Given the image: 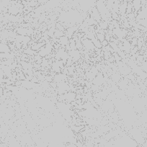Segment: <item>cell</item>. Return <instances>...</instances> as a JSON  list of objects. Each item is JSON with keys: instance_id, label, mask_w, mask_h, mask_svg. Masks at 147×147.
I'll list each match as a JSON object with an SVG mask.
<instances>
[{"instance_id": "6da1fadb", "label": "cell", "mask_w": 147, "mask_h": 147, "mask_svg": "<svg viewBox=\"0 0 147 147\" xmlns=\"http://www.w3.org/2000/svg\"><path fill=\"white\" fill-rule=\"evenodd\" d=\"M96 8L100 14L102 20L110 22L112 20V14L111 12L107 9L105 0H97L95 4Z\"/></svg>"}, {"instance_id": "7a4b0ae2", "label": "cell", "mask_w": 147, "mask_h": 147, "mask_svg": "<svg viewBox=\"0 0 147 147\" xmlns=\"http://www.w3.org/2000/svg\"><path fill=\"white\" fill-rule=\"evenodd\" d=\"M80 40H81L84 49L88 51L89 52L94 51H95L96 47L94 46V45L93 44V43L92 42V40H90V39L86 38L83 37L82 38L80 39Z\"/></svg>"}, {"instance_id": "3957f363", "label": "cell", "mask_w": 147, "mask_h": 147, "mask_svg": "<svg viewBox=\"0 0 147 147\" xmlns=\"http://www.w3.org/2000/svg\"><path fill=\"white\" fill-rule=\"evenodd\" d=\"M57 84V91L59 94H63L70 91V87L66 82L56 83Z\"/></svg>"}, {"instance_id": "277c9868", "label": "cell", "mask_w": 147, "mask_h": 147, "mask_svg": "<svg viewBox=\"0 0 147 147\" xmlns=\"http://www.w3.org/2000/svg\"><path fill=\"white\" fill-rule=\"evenodd\" d=\"M105 82V79L104 75L102 73H100V72L96 76L95 78L92 80V84L99 86V87L102 85Z\"/></svg>"}, {"instance_id": "5b68a950", "label": "cell", "mask_w": 147, "mask_h": 147, "mask_svg": "<svg viewBox=\"0 0 147 147\" xmlns=\"http://www.w3.org/2000/svg\"><path fill=\"white\" fill-rule=\"evenodd\" d=\"M90 15L91 17H92L93 19H94L97 23H99V22L102 21V18H101V16H100V14L99 13L98 10H97V9L96 8L95 6L93 7L91 9V12H90Z\"/></svg>"}, {"instance_id": "8992f818", "label": "cell", "mask_w": 147, "mask_h": 147, "mask_svg": "<svg viewBox=\"0 0 147 147\" xmlns=\"http://www.w3.org/2000/svg\"><path fill=\"white\" fill-rule=\"evenodd\" d=\"M68 53H69V56L72 58L73 59V62L77 61L80 60L81 59L82 54L80 53V51L77 49H75V50H71L69 51H68Z\"/></svg>"}, {"instance_id": "52a82bcc", "label": "cell", "mask_w": 147, "mask_h": 147, "mask_svg": "<svg viewBox=\"0 0 147 147\" xmlns=\"http://www.w3.org/2000/svg\"><path fill=\"white\" fill-rule=\"evenodd\" d=\"M66 80H67V76L66 74L62 72V73L56 74L53 77V81L56 83H59L61 82H66Z\"/></svg>"}, {"instance_id": "ba28073f", "label": "cell", "mask_w": 147, "mask_h": 147, "mask_svg": "<svg viewBox=\"0 0 147 147\" xmlns=\"http://www.w3.org/2000/svg\"><path fill=\"white\" fill-rule=\"evenodd\" d=\"M136 19L139 20V19H144L147 20V7L143 6L141 8V10L138 12L137 13Z\"/></svg>"}, {"instance_id": "9c48e42d", "label": "cell", "mask_w": 147, "mask_h": 147, "mask_svg": "<svg viewBox=\"0 0 147 147\" xmlns=\"http://www.w3.org/2000/svg\"><path fill=\"white\" fill-rule=\"evenodd\" d=\"M131 2H132L133 8H134V12L137 15L138 12L141 10L143 7L141 1V0H132Z\"/></svg>"}, {"instance_id": "30bf717a", "label": "cell", "mask_w": 147, "mask_h": 147, "mask_svg": "<svg viewBox=\"0 0 147 147\" xmlns=\"http://www.w3.org/2000/svg\"><path fill=\"white\" fill-rule=\"evenodd\" d=\"M64 94V98L65 101L67 102L68 103H71V102L75 101L76 97H77V94L75 93L72 92H68L65 93Z\"/></svg>"}, {"instance_id": "8fae6325", "label": "cell", "mask_w": 147, "mask_h": 147, "mask_svg": "<svg viewBox=\"0 0 147 147\" xmlns=\"http://www.w3.org/2000/svg\"><path fill=\"white\" fill-rule=\"evenodd\" d=\"M133 46L131 45V43L128 40H125V41L123 42V51L125 52V54H129L131 52V49H133Z\"/></svg>"}, {"instance_id": "7c38bea8", "label": "cell", "mask_w": 147, "mask_h": 147, "mask_svg": "<svg viewBox=\"0 0 147 147\" xmlns=\"http://www.w3.org/2000/svg\"><path fill=\"white\" fill-rule=\"evenodd\" d=\"M127 2H122L119 7V15L120 16H127L126 9H127Z\"/></svg>"}, {"instance_id": "4fadbf2b", "label": "cell", "mask_w": 147, "mask_h": 147, "mask_svg": "<svg viewBox=\"0 0 147 147\" xmlns=\"http://www.w3.org/2000/svg\"><path fill=\"white\" fill-rule=\"evenodd\" d=\"M59 43L60 44L61 47L65 49V47L69 44V38L66 35H63L60 38H59Z\"/></svg>"}, {"instance_id": "5bb4252c", "label": "cell", "mask_w": 147, "mask_h": 147, "mask_svg": "<svg viewBox=\"0 0 147 147\" xmlns=\"http://www.w3.org/2000/svg\"><path fill=\"white\" fill-rule=\"evenodd\" d=\"M22 66V69L24 70H32L34 69L33 64L29 61H21L20 63Z\"/></svg>"}, {"instance_id": "9a60e30c", "label": "cell", "mask_w": 147, "mask_h": 147, "mask_svg": "<svg viewBox=\"0 0 147 147\" xmlns=\"http://www.w3.org/2000/svg\"><path fill=\"white\" fill-rule=\"evenodd\" d=\"M51 69L54 73H60L61 69L59 66V60H55L51 64Z\"/></svg>"}, {"instance_id": "2e32d148", "label": "cell", "mask_w": 147, "mask_h": 147, "mask_svg": "<svg viewBox=\"0 0 147 147\" xmlns=\"http://www.w3.org/2000/svg\"><path fill=\"white\" fill-rule=\"evenodd\" d=\"M111 80L115 82L118 83L121 81V74L118 71H113L112 74V75L110 76Z\"/></svg>"}, {"instance_id": "e0dca14e", "label": "cell", "mask_w": 147, "mask_h": 147, "mask_svg": "<svg viewBox=\"0 0 147 147\" xmlns=\"http://www.w3.org/2000/svg\"><path fill=\"white\" fill-rule=\"evenodd\" d=\"M23 53H25V54H27L28 56H35V55L38 54V52L32 50V49H31V47H28L27 49H23Z\"/></svg>"}, {"instance_id": "ac0fdd59", "label": "cell", "mask_w": 147, "mask_h": 147, "mask_svg": "<svg viewBox=\"0 0 147 147\" xmlns=\"http://www.w3.org/2000/svg\"><path fill=\"white\" fill-rule=\"evenodd\" d=\"M110 22H107V21H103L102 20L98 23V25L100 27L102 30H107L108 29V25Z\"/></svg>"}, {"instance_id": "d6986e66", "label": "cell", "mask_w": 147, "mask_h": 147, "mask_svg": "<svg viewBox=\"0 0 147 147\" xmlns=\"http://www.w3.org/2000/svg\"><path fill=\"white\" fill-rule=\"evenodd\" d=\"M92 42L93 44L94 45V46H95L97 49H101L102 47V44H101V42H100V40L97 38H95L93 39V40H92Z\"/></svg>"}, {"instance_id": "ffe728a7", "label": "cell", "mask_w": 147, "mask_h": 147, "mask_svg": "<svg viewBox=\"0 0 147 147\" xmlns=\"http://www.w3.org/2000/svg\"><path fill=\"white\" fill-rule=\"evenodd\" d=\"M63 35H64V32H63V31L61 30H59L58 29H56L54 32V37L56 38H60L61 37H62Z\"/></svg>"}, {"instance_id": "44dd1931", "label": "cell", "mask_w": 147, "mask_h": 147, "mask_svg": "<svg viewBox=\"0 0 147 147\" xmlns=\"http://www.w3.org/2000/svg\"><path fill=\"white\" fill-rule=\"evenodd\" d=\"M136 21L138 22L139 25H141V26L144 27V28H147V20H144V19H139L137 20L136 19Z\"/></svg>"}, {"instance_id": "7402d4cb", "label": "cell", "mask_w": 147, "mask_h": 147, "mask_svg": "<svg viewBox=\"0 0 147 147\" xmlns=\"http://www.w3.org/2000/svg\"><path fill=\"white\" fill-rule=\"evenodd\" d=\"M75 41H76V48H77V50L79 51L82 50V49H84V47H83V45H82V43L81 40H80V39H77V40H76Z\"/></svg>"}, {"instance_id": "603a6c76", "label": "cell", "mask_w": 147, "mask_h": 147, "mask_svg": "<svg viewBox=\"0 0 147 147\" xmlns=\"http://www.w3.org/2000/svg\"><path fill=\"white\" fill-rule=\"evenodd\" d=\"M131 12H134V8H133L132 2H128V5H127V9H126V14L131 13Z\"/></svg>"}, {"instance_id": "cb8c5ba5", "label": "cell", "mask_w": 147, "mask_h": 147, "mask_svg": "<svg viewBox=\"0 0 147 147\" xmlns=\"http://www.w3.org/2000/svg\"><path fill=\"white\" fill-rule=\"evenodd\" d=\"M69 46H70L71 50H75V49H77V48H76V41L74 39H69Z\"/></svg>"}, {"instance_id": "d4e9b609", "label": "cell", "mask_w": 147, "mask_h": 147, "mask_svg": "<svg viewBox=\"0 0 147 147\" xmlns=\"http://www.w3.org/2000/svg\"><path fill=\"white\" fill-rule=\"evenodd\" d=\"M112 56V53L110 51H105L103 53V58L105 61H108V59Z\"/></svg>"}, {"instance_id": "484cf974", "label": "cell", "mask_w": 147, "mask_h": 147, "mask_svg": "<svg viewBox=\"0 0 147 147\" xmlns=\"http://www.w3.org/2000/svg\"><path fill=\"white\" fill-rule=\"evenodd\" d=\"M141 67L142 68L143 70L147 74V60L145 61H143L141 64Z\"/></svg>"}, {"instance_id": "4316f807", "label": "cell", "mask_w": 147, "mask_h": 147, "mask_svg": "<svg viewBox=\"0 0 147 147\" xmlns=\"http://www.w3.org/2000/svg\"><path fill=\"white\" fill-rule=\"evenodd\" d=\"M112 55L114 56V58H115V62H118V61H122V59L120 57V56L117 53H113Z\"/></svg>"}, {"instance_id": "83f0119b", "label": "cell", "mask_w": 147, "mask_h": 147, "mask_svg": "<svg viewBox=\"0 0 147 147\" xmlns=\"http://www.w3.org/2000/svg\"><path fill=\"white\" fill-rule=\"evenodd\" d=\"M131 45H132L133 47H135L137 46V43H138V38H134L131 39Z\"/></svg>"}, {"instance_id": "f1b7e54d", "label": "cell", "mask_w": 147, "mask_h": 147, "mask_svg": "<svg viewBox=\"0 0 147 147\" xmlns=\"http://www.w3.org/2000/svg\"><path fill=\"white\" fill-rule=\"evenodd\" d=\"M101 44L102 47H105V46H107V45H109V42L107 41V40H104L102 42H101Z\"/></svg>"}, {"instance_id": "f546056e", "label": "cell", "mask_w": 147, "mask_h": 147, "mask_svg": "<svg viewBox=\"0 0 147 147\" xmlns=\"http://www.w3.org/2000/svg\"><path fill=\"white\" fill-rule=\"evenodd\" d=\"M66 147H77L76 144H67L66 146H65Z\"/></svg>"}, {"instance_id": "4dcf8cb0", "label": "cell", "mask_w": 147, "mask_h": 147, "mask_svg": "<svg viewBox=\"0 0 147 147\" xmlns=\"http://www.w3.org/2000/svg\"><path fill=\"white\" fill-rule=\"evenodd\" d=\"M3 92H4V89H2V87H0V97L3 95Z\"/></svg>"}]
</instances>
